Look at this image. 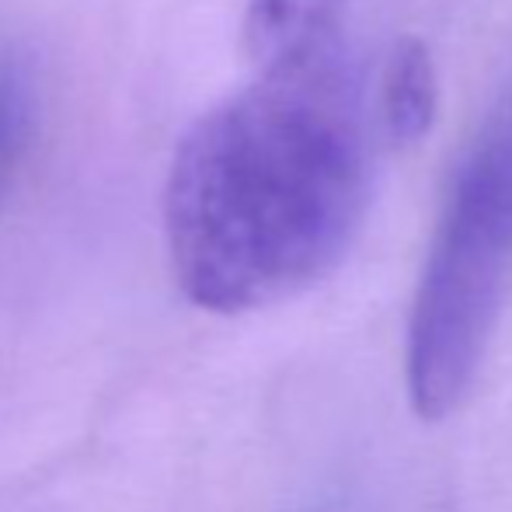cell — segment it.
Returning a JSON list of instances; mask_svg holds the SVG:
<instances>
[{
  "label": "cell",
  "instance_id": "4",
  "mask_svg": "<svg viewBox=\"0 0 512 512\" xmlns=\"http://www.w3.org/2000/svg\"><path fill=\"white\" fill-rule=\"evenodd\" d=\"M439 81L429 49L418 39H401L380 74V119L391 140L418 143L436 122Z\"/></svg>",
  "mask_w": 512,
  "mask_h": 512
},
{
  "label": "cell",
  "instance_id": "1",
  "mask_svg": "<svg viewBox=\"0 0 512 512\" xmlns=\"http://www.w3.org/2000/svg\"><path fill=\"white\" fill-rule=\"evenodd\" d=\"M370 133L349 49L258 70L182 136L164 230L182 293L244 314L321 283L370 203Z\"/></svg>",
  "mask_w": 512,
  "mask_h": 512
},
{
  "label": "cell",
  "instance_id": "2",
  "mask_svg": "<svg viewBox=\"0 0 512 512\" xmlns=\"http://www.w3.org/2000/svg\"><path fill=\"white\" fill-rule=\"evenodd\" d=\"M512 276V77L481 122L439 216L408 321V394L422 418L471 391Z\"/></svg>",
  "mask_w": 512,
  "mask_h": 512
},
{
  "label": "cell",
  "instance_id": "5",
  "mask_svg": "<svg viewBox=\"0 0 512 512\" xmlns=\"http://www.w3.org/2000/svg\"><path fill=\"white\" fill-rule=\"evenodd\" d=\"M28 119V95L25 84L18 81V74L7 67H0V157H7L14 150V143L25 133Z\"/></svg>",
  "mask_w": 512,
  "mask_h": 512
},
{
  "label": "cell",
  "instance_id": "3",
  "mask_svg": "<svg viewBox=\"0 0 512 512\" xmlns=\"http://www.w3.org/2000/svg\"><path fill=\"white\" fill-rule=\"evenodd\" d=\"M345 0H248L244 49L258 70L342 46Z\"/></svg>",
  "mask_w": 512,
  "mask_h": 512
}]
</instances>
